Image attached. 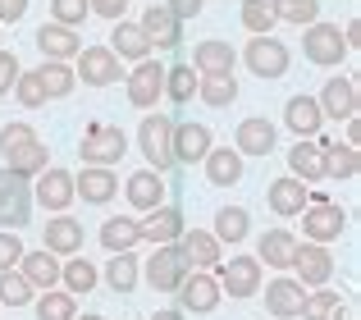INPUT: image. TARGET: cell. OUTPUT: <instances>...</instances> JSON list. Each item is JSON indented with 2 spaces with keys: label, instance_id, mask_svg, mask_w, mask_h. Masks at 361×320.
<instances>
[{
  "label": "cell",
  "instance_id": "6da1fadb",
  "mask_svg": "<svg viewBox=\"0 0 361 320\" xmlns=\"http://www.w3.org/2000/svg\"><path fill=\"white\" fill-rule=\"evenodd\" d=\"M169 137H174V119H169V115H147V119H142V128H137V147H142V156L151 160V169H156V174L174 169Z\"/></svg>",
  "mask_w": 361,
  "mask_h": 320
},
{
  "label": "cell",
  "instance_id": "7a4b0ae2",
  "mask_svg": "<svg viewBox=\"0 0 361 320\" xmlns=\"http://www.w3.org/2000/svg\"><path fill=\"white\" fill-rule=\"evenodd\" d=\"M123 152H128V137H123L115 124H92L87 133H82V147H78V156L87 160L92 169H110Z\"/></svg>",
  "mask_w": 361,
  "mask_h": 320
},
{
  "label": "cell",
  "instance_id": "3957f363",
  "mask_svg": "<svg viewBox=\"0 0 361 320\" xmlns=\"http://www.w3.org/2000/svg\"><path fill=\"white\" fill-rule=\"evenodd\" d=\"M302 51H307L311 64L329 69V64H338L348 55V42H343V32H338V23H311L307 37H302Z\"/></svg>",
  "mask_w": 361,
  "mask_h": 320
},
{
  "label": "cell",
  "instance_id": "277c9868",
  "mask_svg": "<svg viewBox=\"0 0 361 320\" xmlns=\"http://www.w3.org/2000/svg\"><path fill=\"white\" fill-rule=\"evenodd\" d=\"M288 266L298 270V284L302 288H325L329 275H334V261H329V252L320 247V242H298Z\"/></svg>",
  "mask_w": 361,
  "mask_h": 320
},
{
  "label": "cell",
  "instance_id": "5b68a950",
  "mask_svg": "<svg viewBox=\"0 0 361 320\" xmlns=\"http://www.w3.org/2000/svg\"><path fill=\"white\" fill-rule=\"evenodd\" d=\"M183 279H188V261H183V252H178V242L156 247V257L147 261V284L156 288V293H174Z\"/></svg>",
  "mask_w": 361,
  "mask_h": 320
},
{
  "label": "cell",
  "instance_id": "8992f818",
  "mask_svg": "<svg viewBox=\"0 0 361 320\" xmlns=\"http://www.w3.org/2000/svg\"><path fill=\"white\" fill-rule=\"evenodd\" d=\"M220 293L229 297H252L261 288V261L256 257H233V261H220V275H215Z\"/></svg>",
  "mask_w": 361,
  "mask_h": 320
},
{
  "label": "cell",
  "instance_id": "52a82bcc",
  "mask_svg": "<svg viewBox=\"0 0 361 320\" xmlns=\"http://www.w3.org/2000/svg\"><path fill=\"white\" fill-rule=\"evenodd\" d=\"M160 97H165V64H156V60H142L137 69L128 73V106H137V110H151Z\"/></svg>",
  "mask_w": 361,
  "mask_h": 320
},
{
  "label": "cell",
  "instance_id": "ba28073f",
  "mask_svg": "<svg viewBox=\"0 0 361 320\" xmlns=\"http://www.w3.org/2000/svg\"><path fill=\"white\" fill-rule=\"evenodd\" d=\"M343 229H348V215L338 211L334 202H307V211H302V233H307L311 242H329Z\"/></svg>",
  "mask_w": 361,
  "mask_h": 320
},
{
  "label": "cell",
  "instance_id": "9c48e42d",
  "mask_svg": "<svg viewBox=\"0 0 361 320\" xmlns=\"http://www.w3.org/2000/svg\"><path fill=\"white\" fill-rule=\"evenodd\" d=\"M174 293H178V312L206 316V312H215V307H220V284H215V275H206V270L188 275L183 284L174 288Z\"/></svg>",
  "mask_w": 361,
  "mask_h": 320
},
{
  "label": "cell",
  "instance_id": "30bf717a",
  "mask_svg": "<svg viewBox=\"0 0 361 320\" xmlns=\"http://www.w3.org/2000/svg\"><path fill=\"white\" fill-rule=\"evenodd\" d=\"M73 78L92 82V87H110V82L119 78V55L110 51V46H87V51H78V69H73Z\"/></svg>",
  "mask_w": 361,
  "mask_h": 320
},
{
  "label": "cell",
  "instance_id": "8fae6325",
  "mask_svg": "<svg viewBox=\"0 0 361 320\" xmlns=\"http://www.w3.org/2000/svg\"><path fill=\"white\" fill-rule=\"evenodd\" d=\"M247 69H252L256 78H283V69H288V46L274 42V37L247 42Z\"/></svg>",
  "mask_w": 361,
  "mask_h": 320
},
{
  "label": "cell",
  "instance_id": "7c38bea8",
  "mask_svg": "<svg viewBox=\"0 0 361 320\" xmlns=\"http://www.w3.org/2000/svg\"><path fill=\"white\" fill-rule=\"evenodd\" d=\"M169 152H174V165H192V160H206V152H211V128H206V124H174Z\"/></svg>",
  "mask_w": 361,
  "mask_h": 320
},
{
  "label": "cell",
  "instance_id": "4fadbf2b",
  "mask_svg": "<svg viewBox=\"0 0 361 320\" xmlns=\"http://www.w3.org/2000/svg\"><path fill=\"white\" fill-rule=\"evenodd\" d=\"M27 178H14L9 169H0V224H27Z\"/></svg>",
  "mask_w": 361,
  "mask_h": 320
},
{
  "label": "cell",
  "instance_id": "5bb4252c",
  "mask_svg": "<svg viewBox=\"0 0 361 320\" xmlns=\"http://www.w3.org/2000/svg\"><path fill=\"white\" fill-rule=\"evenodd\" d=\"M37 46H42V55L51 64H69V60H78V51H82L78 32H69V27H60V23H42L37 27Z\"/></svg>",
  "mask_w": 361,
  "mask_h": 320
},
{
  "label": "cell",
  "instance_id": "9a60e30c",
  "mask_svg": "<svg viewBox=\"0 0 361 320\" xmlns=\"http://www.w3.org/2000/svg\"><path fill=\"white\" fill-rule=\"evenodd\" d=\"M238 156H270L274 152V124L265 115H247L238 124V142H233Z\"/></svg>",
  "mask_w": 361,
  "mask_h": 320
},
{
  "label": "cell",
  "instance_id": "2e32d148",
  "mask_svg": "<svg viewBox=\"0 0 361 320\" xmlns=\"http://www.w3.org/2000/svg\"><path fill=\"white\" fill-rule=\"evenodd\" d=\"M137 27H142V37H147L151 46H178L183 42V23H178L165 5H147V14H142Z\"/></svg>",
  "mask_w": 361,
  "mask_h": 320
},
{
  "label": "cell",
  "instance_id": "e0dca14e",
  "mask_svg": "<svg viewBox=\"0 0 361 320\" xmlns=\"http://www.w3.org/2000/svg\"><path fill=\"white\" fill-rule=\"evenodd\" d=\"M288 165H293V178H302V183H320V178H329V156L320 142H298L288 152Z\"/></svg>",
  "mask_w": 361,
  "mask_h": 320
},
{
  "label": "cell",
  "instance_id": "ac0fdd59",
  "mask_svg": "<svg viewBox=\"0 0 361 320\" xmlns=\"http://www.w3.org/2000/svg\"><path fill=\"white\" fill-rule=\"evenodd\" d=\"M178 252H183L188 270H192V266H202V270L220 266V242H215V233H206V229H183Z\"/></svg>",
  "mask_w": 361,
  "mask_h": 320
},
{
  "label": "cell",
  "instance_id": "d6986e66",
  "mask_svg": "<svg viewBox=\"0 0 361 320\" xmlns=\"http://www.w3.org/2000/svg\"><path fill=\"white\" fill-rule=\"evenodd\" d=\"M316 106H320V115L353 119V115H357V82H353V78H329Z\"/></svg>",
  "mask_w": 361,
  "mask_h": 320
},
{
  "label": "cell",
  "instance_id": "ffe728a7",
  "mask_svg": "<svg viewBox=\"0 0 361 320\" xmlns=\"http://www.w3.org/2000/svg\"><path fill=\"white\" fill-rule=\"evenodd\" d=\"M18 275L32 284V293H37V288H46V293H51V288L60 284V261H55L46 247H42V252H23V261H18Z\"/></svg>",
  "mask_w": 361,
  "mask_h": 320
},
{
  "label": "cell",
  "instance_id": "44dd1931",
  "mask_svg": "<svg viewBox=\"0 0 361 320\" xmlns=\"http://www.w3.org/2000/svg\"><path fill=\"white\" fill-rule=\"evenodd\" d=\"M37 202H42L46 211H64V206L73 202V174L69 169H42V178H37Z\"/></svg>",
  "mask_w": 361,
  "mask_h": 320
},
{
  "label": "cell",
  "instance_id": "7402d4cb",
  "mask_svg": "<svg viewBox=\"0 0 361 320\" xmlns=\"http://www.w3.org/2000/svg\"><path fill=\"white\" fill-rule=\"evenodd\" d=\"M265 202H270V211L274 215H283V220H288V215H302L307 211V187H302V178H274L270 183V192H265Z\"/></svg>",
  "mask_w": 361,
  "mask_h": 320
},
{
  "label": "cell",
  "instance_id": "603a6c76",
  "mask_svg": "<svg viewBox=\"0 0 361 320\" xmlns=\"http://www.w3.org/2000/svg\"><path fill=\"white\" fill-rule=\"evenodd\" d=\"M119 192V178L110 174V169H82L78 178H73V197H82V202H92V206H106L110 197Z\"/></svg>",
  "mask_w": 361,
  "mask_h": 320
},
{
  "label": "cell",
  "instance_id": "cb8c5ba5",
  "mask_svg": "<svg viewBox=\"0 0 361 320\" xmlns=\"http://www.w3.org/2000/svg\"><path fill=\"white\" fill-rule=\"evenodd\" d=\"M192 69L202 73V78H224V73H233V46L229 42H202L192 51Z\"/></svg>",
  "mask_w": 361,
  "mask_h": 320
},
{
  "label": "cell",
  "instance_id": "d4e9b609",
  "mask_svg": "<svg viewBox=\"0 0 361 320\" xmlns=\"http://www.w3.org/2000/svg\"><path fill=\"white\" fill-rule=\"evenodd\" d=\"M183 215L174 211V206H156V211L147 215V224H142V238H151V242H160V247H169V242H178L183 238Z\"/></svg>",
  "mask_w": 361,
  "mask_h": 320
},
{
  "label": "cell",
  "instance_id": "484cf974",
  "mask_svg": "<svg viewBox=\"0 0 361 320\" xmlns=\"http://www.w3.org/2000/svg\"><path fill=\"white\" fill-rule=\"evenodd\" d=\"M128 202L137 206V211H156V206H165V174H156V169H137V174L128 178Z\"/></svg>",
  "mask_w": 361,
  "mask_h": 320
},
{
  "label": "cell",
  "instance_id": "4316f807",
  "mask_svg": "<svg viewBox=\"0 0 361 320\" xmlns=\"http://www.w3.org/2000/svg\"><path fill=\"white\" fill-rule=\"evenodd\" d=\"M302 297H307V288H302L298 279H274V284L265 288V312L288 320V316L302 312Z\"/></svg>",
  "mask_w": 361,
  "mask_h": 320
},
{
  "label": "cell",
  "instance_id": "83f0119b",
  "mask_svg": "<svg viewBox=\"0 0 361 320\" xmlns=\"http://www.w3.org/2000/svg\"><path fill=\"white\" fill-rule=\"evenodd\" d=\"M46 252H60V257H73V252H82V224L69 220V215H55L51 224H46Z\"/></svg>",
  "mask_w": 361,
  "mask_h": 320
},
{
  "label": "cell",
  "instance_id": "f1b7e54d",
  "mask_svg": "<svg viewBox=\"0 0 361 320\" xmlns=\"http://www.w3.org/2000/svg\"><path fill=\"white\" fill-rule=\"evenodd\" d=\"M101 242H106L110 257H119V252H128V247L142 242V224L128 220V215H110V220L101 224Z\"/></svg>",
  "mask_w": 361,
  "mask_h": 320
},
{
  "label": "cell",
  "instance_id": "f546056e",
  "mask_svg": "<svg viewBox=\"0 0 361 320\" xmlns=\"http://www.w3.org/2000/svg\"><path fill=\"white\" fill-rule=\"evenodd\" d=\"M283 119H288V128L298 133V142H302V137H316L320 124H325L316 97H293V101H288V115H283Z\"/></svg>",
  "mask_w": 361,
  "mask_h": 320
},
{
  "label": "cell",
  "instance_id": "4dcf8cb0",
  "mask_svg": "<svg viewBox=\"0 0 361 320\" xmlns=\"http://www.w3.org/2000/svg\"><path fill=\"white\" fill-rule=\"evenodd\" d=\"M206 178H211L215 187H229V183H238L243 178V156L238 152H229V147H220V152H206Z\"/></svg>",
  "mask_w": 361,
  "mask_h": 320
},
{
  "label": "cell",
  "instance_id": "1f68e13d",
  "mask_svg": "<svg viewBox=\"0 0 361 320\" xmlns=\"http://www.w3.org/2000/svg\"><path fill=\"white\" fill-rule=\"evenodd\" d=\"M5 169H9L14 178L42 174V169H46V147H42V142H27V147H18V152H9V156H5Z\"/></svg>",
  "mask_w": 361,
  "mask_h": 320
},
{
  "label": "cell",
  "instance_id": "d6a6232c",
  "mask_svg": "<svg viewBox=\"0 0 361 320\" xmlns=\"http://www.w3.org/2000/svg\"><path fill=\"white\" fill-rule=\"evenodd\" d=\"M293 247H298V238H293V233L288 229H270V233H265V238H261V257H256V261H265V266H288V261H293Z\"/></svg>",
  "mask_w": 361,
  "mask_h": 320
},
{
  "label": "cell",
  "instance_id": "836d02e7",
  "mask_svg": "<svg viewBox=\"0 0 361 320\" xmlns=\"http://www.w3.org/2000/svg\"><path fill=\"white\" fill-rule=\"evenodd\" d=\"M197 69L192 64H174V69H165V97L178 101V106H188V101L197 97Z\"/></svg>",
  "mask_w": 361,
  "mask_h": 320
},
{
  "label": "cell",
  "instance_id": "e575fe53",
  "mask_svg": "<svg viewBox=\"0 0 361 320\" xmlns=\"http://www.w3.org/2000/svg\"><path fill=\"white\" fill-rule=\"evenodd\" d=\"M110 42H115V46H110L115 55H123V60H137V64L147 60V51H151V42L142 37V27H137V23H119Z\"/></svg>",
  "mask_w": 361,
  "mask_h": 320
},
{
  "label": "cell",
  "instance_id": "d590c367",
  "mask_svg": "<svg viewBox=\"0 0 361 320\" xmlns=\"http://www.w3.org/2000/svg\"><path fill=\"white\" fill-rule=\"evenodd\" d=\"M247 211L243 206H224L220 215H215V242H243L247 238Z\"/></svg>",
  "mask_w": 361,
  "mask_h": 320
},
{
  "label": "cell",
  "instance_id": "8d00e7d4",
  "mask_svg": "<svg viewBox=\"0 0 361 320\" xmlns=\"http://www.w3.org/2000/svg\"><path fill=\"white\" fill-rule=\"evenodd\" d=\"M106 284L115 288L119 297L137 288V261H133L128 252H119V257H110V266H106Z\"/></svg>",
  "mask_w": 361,
  "mask_h": 320
},
{
  "label": "cell",
  "instance_id": "74e56055",
  "mask_svg": "<svg viewBox=\"0 0 361 320\" xmlns=\"http://www.w3.org/2000/svg\"><path fill=\"white\" fill-rule=\"evenodd\" d=\"M197 97L206 101V106H233V97H238V78L233 73H224V78H202L197 82Z\"/></svg>",
  "mask_w": 361,
  "mask_h": 320
},
{
  "label": "cell",
  "instance_id": "f35d334b",
  "mask_svg": "<svg viewBox=\"0 0 361 320\" xmlns=\"http://www.w3.org/2000/svg\"><path fill=\"white\" fill-rule=\"evenodd\" d=\"M37 82H42V92H46V97H69L78 78H73V69H69V64H51V60H46L42 69H37Z\"/></svg>",
  "mask_w": 361,
  "mask_h": 320
},
{
  "label": "cell",
  "instance_id": "ab89813d",
  "mask_svg": "<svg viewBox=\"0 0 361 320\" xmlns=\"http://www.w3.org/2000/svg\"><path fill=\"white\" fill-rule=\"evenodd\" d=\"M279 23V14H274V0H247L243 5V27L256 37H270V27Z\"/></svg>",
  "mask_w": 361,
  "mask_h": 320
},
{
  "label": "cell",
  "instance_id": "60d3db41",
  "mask_svg": "<svg viewBox=\"0 0 361 320\" xmlns=\"http://www.w3.org/2000/svg\"><path fill=\"white\" fill-rule=\"evenodd\" d=\"M274 14H279L283 23L311 27V23H320V0H274Z\"/></svg>",
  "mask_w": 361,
  "mask_h": 320
},
{
  "label": "cell",
  "instance_id": "b9f144b4",
  "mask_svg": "<svg viewBox=\"0 0 361 320\" xmlns=\"http://www.w3.org/2000/svg\"><path fill=\"white\" fill-rule=\"evenodd\" d=\"M78 316V297L73 293H46V297H37V320H73Z\"/></svg>",
  "mask_w": 361,
  "mask_h": 320
},
{
  "label": "cell",
  "instance_id": "7bdbcfd3",
  "mask_svg": "<svg viewBox=\"0 0 361 320\" xmlns=\"http://www.w3.org/2000/svg\"><path fill=\"white\" fill-rule=\"evenodd\" d=\"M338 307H343V297L329 293V288H320V293L302 297V312H298V316H302V320H334Z\"/></svg>",
  "mask_w": 361,
  "mask_h": 320
},
{
  "label": "cell",
  "instance_id": "ee69618b",
  "mask_svg": "<svg viewBox=\"0 0 361 320\" xmlns=\"http://www.w3.org/2000/svg\"><path fill=\"white\" fill-rule=\"evenodd\" d=\"M60 279L69 284L64 293H92L97 288V266L92 261H69V266H60Z\"/></svg>",
  "mask_w": 361,
  "mask_h": 320
},
{
  "label": "cell",
  "instance_id": "f6af8a7d",
  "mask_svg": "<svg viewBox=\"0 0 361 320\" xmlns=\"http://www.w3.org/2000/svg\"><path fill=\"white\" fill-rule=\"evenodd\" d=\"M0 302H9V307H27V302H32V284H27L18 270H5V275H0Z\"/></svg>",
  "mask_w": 361,
  "mask_h": 320
},
{
  "label": "cell",
  "instance_id": "bcb514c9",
  "mask_svg": "<svg viewBox=\"0 0 361 320\" xmlns=\"http://www.w3.org/2000/svg\"><path fill=\"white\" fill-rule=\"evenodd\" d=\"M92 9H87V0H51V23H60V27H78L82 18H87Z\"/></svg>",
  "mask_w": 361,
  "mask_h": 320
},
{
  "label": "cell",
  "instance_id": "7dc6e473",
  "mask_svg": "<svg viewBox=\"0 0 361 320\" xmlns=\"http://www.w3.org/2000/svg\"><path fill=\"white\" fill-rule=\"evenodd\" d=\"M329 178H353L357 174V147H325Z\"/></svg>",
  "mask_w": 361,
  "mask_h": 320
},
{
  "label": "cell",
  "instance_id": "c3c4849f",
  "mask_svg": "<svg viewBox=\"0 0 361 320\" xmlns=\"http://www.w3.org/2000/svg\"><path fill=\"white\" fill-rule=\"evenodd\" d=\"M14 97H18V106H23V110H37V106L46 101L42 82H37V69H32V73H18V82H14Z\"/></svg>",
  "mask_w": 361,
  "mask_h": 320
},
{
  "label": "cell",
  "instance_id": "681fc988",
  "mask_svg": "<svg viewBox=\"0 0 361 320\" xmlns=\"http://www.w3.org/2000/svg\"><path fill=\"white\" fill-rule=\"evenodd\" d=\"M27 142H37V128L32 124H5L0 128V152H18V147H27Z\"/></svg>",
  "mask_w": 361,
  "mask_h": 320
},
{
  "label": "cell",
  "instance_id": "f907efd6",
  "mask_svg": "<svg viewBox=\"0 0 361 320\" xmlns=\"http://www.w3.org/2000/svg\"><path fill=\"white\" fill-rule=\"evenodd\" d=\"M18 261H23V242H18V233H0V275L14 270Z\"/></svg>",
  "mask_w": 361,
  "mask_h": 320
},
{
  "label": "cell",
  "instance_id": "816d5d0a",
  "mask_svg": "<svg viewBox=\"0 0 361 320\" xmlns=\"http://www.w3.org/2000/svg\"><path fill=\"white\" fill-rule=\"evenodd\" d=\"M18 73H23V69H18L14 51H0V97H5V92H9V87L18 82Z\"/></svg>",
  "mask_w": 361,
  "mask_h": 320
},
{
  "label": "cell",
  "instance_id": "f5cc1de1",
  "mask_svg": "<svg viewBox=\"0 0 361 320\" xmlns=\"http://www.w3.org/2000/svg\"><path fill=\"white\" fill-rule=\"evenodd\" d=\"M165 9L178 18V23H183V18H197V14H202V0H165Z\"/></svg>",
  "mask_w": 361,
  "mask_h": 320
},
{
  "label": "cell",
  "instance_id": "db71d44e",
  "mask_svg": "<svg viewBox=\"0 0 361 320\" xmlns=\"http://www.w3.org/2000/svg\"><path fill=\"white\" fill-rule=\"evenodd\" d=\"M87 9H92V14H106V18H115V23H119L123 0H87Z\"/></svg>",
  "mask_w": 361,
  "mask_h": 320
},
{
  "label": "cell",
  "instance_id": "11a10c76",
  "mask_svg": "<svg viewBox=\"0 0 361 320\" xmlns=\"http://www.w3.org/2000/svg\"><path fill=\"white\" fill-rule=\"evenodd\" d=\"M27 9V0H0V23H18Z\"/></svg>",
  "mask_w": 361,
  "mask_h": 320
},
{
  "label": "cell",
  "instance_id": "9f6ffc18",
  "mask_svg": "<svg viewBox=\"0 0 361 320\" xmlns=\"http://www.w3.org/2000/svg\"><path fill=\"white\" fill-rule=\"evenodd\" d=\"M151 320H183V312H156Z\"/></svg>",
  "mask_w": 361,
  "mask_h": 320
},
{
  "label": "cell",
  "instance_id": "6f0895ef",
  "mask_svg": "<svg viewBox=\"0 0 361 320\" xmlns=\"http://www.w3.org/2000/svg\"><path fill=\"white\" fill-rule=\"evenodd\" d=\"M73 320H106V316H73Z\"/></svg>",
  "mask_w": 361,
  "mask_h": 320
}]
</instances>
